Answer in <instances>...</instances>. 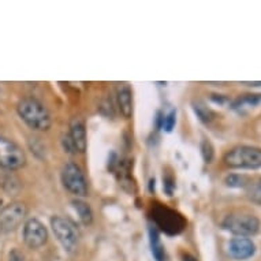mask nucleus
<instances>
[{
  "label": "nucleus",
  "mask_w": 261,
  "mask_h": 261,
  "mask_svg": "<svg viewBox=\"0 0 261 261\" xmlns=\"http://www.w3.org/2000/svg\"><path fill=\"white\" fill-rule=\"evenodd\" d=\"M193 110L196 112V115L198 116V119L204 122V123H211L212 120L215 119V112L212 110L206 107L205 104L201 103V101H198V103L193 104Z\"/></svg>",
  "instance_id": "17"
},
{
  "label": "nucleus",
  "mask_w": 261,
  "mask_h": 261,
  "mask_svg": "<svg viewBox=\"0 0 261 261\" xmlns=\"http://www.w3.org/2000/svg\"><path fill=\"white\" fill-rule=\"evenodd\" d=\"M71 204H73L74 210H75V212H77L80 219H81V222L86 224V226L90 224L92 220H93V212L90 210V206L85 201H82V200H74Z\"/></svg>",
  "instance_id": "14"
},
{
  "label": "nucleus",
  "mask_w": 261,
  "mask_h": 261,
  "mask_svg": "<svg viewBox=\"0 0 261 261\" xmlns=\"http://www.w3.org/2000/svg\"><path fill=\"white\" fill-rule=\"evenodd\" d=\"M150 248H152V254L156 260H164V249H163L162 241H160L159 231L156 228H150Z\"/></svg>",
  "instance_id": "16"
},
{
  "label": "nucleus",
  "mask_w": 261,
  "mask_h": 261,
  "mask_svg": "<svg viewBox=\"0 0 261 261\" xmlns=\"http://www.w3.org/2000/svg\"><path fill=\"white\" fill-rule=\"evenodd\" d=\"M201 154H202V158H204V162L212 163V160H214V156H215V150H214V146H212V144H211L208 140H204V141H202Z\"/></svg>",
  "instance_id": "19"
},
{
  "label": "nucleus",
  "mask_w": 261,
  "mask_h": 261,
  "mask_svg": "<svg viewBox=\"0 0 261 261\" xmlns=\"http://www.w3.org/2000/svg\"><path fill=\"white\" fill-rule=\"evenodd\" d=\"M25 164V152L14 141L0 136V167L13 171L19 170Z\"/></svg>",
  "instance_id": "5"
},
{
  "label": "nucleus",
  "mask_w": 261,
  "mask_h": 261,
  "mask_svg": "<svg viewBox=\"0 0 261 261\" xmlns=\"http://www.w3.org/2000/svg\"><path fill=\"white\" fill-rule=\"evenodd\" d=\"M184 261H197V258H196V257H193L192 254H185Z\"/></svg>",
  "instance_id": "24"
},
{
  "label": "nucleus",
  "mask_w": 261,
  "mask_h": 261,
  "mask_svg": "<svg viewBox=\"0 0 261 261\" xmlns=\"http://www.w3.org/2000/svg\"><path fill=\"white\" fill-rule=\"evenodd\" d=\"M153 219L156 224L167 234H178L184 230L185 222L180 215L166 206H156L153 211Z\"/></svg>",
  "instance_id": "8"
},
{
  "label": "nucleus",
  "mask_w": 261,
  "mask_h": 261,
  "mask_svg": "<svg viewBox=\"0 0 261 261\" xmlns=\"http://www.w3.org/2000/svg\"><path fill=\"white\" fill-rule=\"evenodd\" d=\"M249 86H261V82H245Z\"/></svg>",
  "instance_id": "25"
},
{
  "label": "nucleus",
  "mask_w": 261,
  "mask_h": 261,
  "mask_svg": "<svg viewBox=\"0 0 261 261\" xmlns=\"http://www.w3.org/2000/svg\"><path fill=\"white\" fill-rule=\"evenodd\" d=\"M18 114L30 128L36 132H47L51 127L52 118L43 103L33 97H26L18 104Z\"/></svg>",
  "instance_id": "1"
},
{
  "label": "nucleus",
  "mask_w": 261,
  "mask_h": 261,
  "mask_svg": "<svg viewBox=\"0 0 261 261\" xmlns=\"http://www.w3.org/2000/svg\"><path fill=\"white\" fill-rule=\"evenodd\" d=\"M261 103V94H244L232 101L231 108L237 111H242L245 108H253Z\"/></svg>",
  "instance_id": "13"
},
{
  "label": "nucleus",
  "mask_w": 261,
  "mask_h": 261,
  "mask_svg": "<svg viewBox=\"0 0 261 261\" xmlns=\"http://www.w3.org/2000/svg\"><path fill=\"white\" fill-rule=\"evenodd\" d=\"M228 253L236 260H246L256 253V245L249 238H232L228 244Z\"/></svg>",
  "instance_id": "10"
},
{
  "label": "nucleus",
  "mask_w": 261,
  "mask_h": 261,
  "mask_svg": "<svg viewBox=\"0 0 261 261\" xmlns=\"http://www.w3.org/2000/svg\"><path fill=\"white\" fill-rule=\"evenodd\" d=\"M9 261H25V257H23V254H22L19 250L14 249V250H11V252H10Z\"/></svg>",
  "instance_id": "23"
},
{
  "label": "nucleus",
  "mask_w": 261,
  "mask_h": 261,
  "mask_svg": "<svg viewBox=\"0 0 261 261\" xmlns=\"http://www.w3.org/2000/svg\"><path fill=\"white\" fill-rule=\"evenodd\" d=\"M245 189H246V197L257 205H261V176L257 179L249 180L248 186Z\"/></svg>",
  "instance_id": "15"
},
{
  "label": "nucleus",
  "mask_w": 261,
  "mask_h": 261,
  "mask_svg": "<svg viewBox=\"0 0 261 261\" xmlns=\"http://www.w3.org/2000/svg\"><path fill=\"white\" fill-rule=\"evenodd\" d=\"M116 96H118V106H119L122 115L124 118H130L132 114H133V94H132L130 86L126 85V84H122L118 88Z\"/></svg>",
  "instance_id": "12"
},
{
  "label": "nucleus",
  "mask_w": 261,
  "mask_h": 261,
  "mask_svg": "<svg viewBox=\"0 0 261 261\" xmlns=\"http://www.w3.org/2000/svg\"><path fill=\"white\" fill-rule=\"evenodd\" d=\"M222 227L238 238H249L256 236L260 230V220L254 215L231 214L223 219Z\"/></svg>",
  "instance_id": "3"
},
{
  "label": "nucleus",
  "mask_w": 261,
  "mask_h": 261,
  "mask_svg": "<svg viewBox=\"0 0 261 261\" xmlns=\"http://www.w3.org/2000/svg\"><path fill=\"white\" fill-rule=\"evenodd\" d=\"M28 210L22 202H11L0 211V232H11L26 218Z\"/></svg>",
  "instance_id": "7"
},
{
  "label": "nucleus",
  "mask_w": 261,
  "mask_h": 261,
  "mask_svg": "<svg viewBox=\"0 0 261 261\" xmlns=\"http://www.w3.org/2000/svg\"><path fill=\"white\" fill-rule=\"evenodd\" d=\"M51 227L56 240L59 241L66 252L74 253L77 250L80 236L73 223L60 216H54L51 219Z\"/></svg>",
  "instance_id": "4"
},
{
  "label": "nucleus",
  "mask_w": 261,
  "mask_h": 261,
  "mask_svg": "<svg viewBox=\"0 0 261 261\" xmlns=\"http://www.w3.org/2000/svg\"><path fill=\"white\" fill-rule=\"evenodd\" d=\"M63 146L67 153H70V154L77 153V149H75V146H74L73 141H71V138H70L69 134H67V136L63 138Z\"/></svg>",
  "instance_id": "21"
},
{
  "label": "nucleus",
  "mask_w": 261,
  "mask_h": 261,
  "mask_svg": "<svg viewBox=\"0 0 261 261\" xmlns=\"http://www.w3.org/2000/svg\"><path fill=\"white\" fill-rule=\"evenodd\" d=\"M64 188L77 197H85L88 194V184L81 167L75 163H67L62 171Z\"/></svg>",
  "instance_id": "6"
},
{
  "label": "nucleus",
  "mask_w": 261,
  "mask_h": 261,
  "mask_svg": "<svg viewBox=\"0 0 261 261\" xmlns=\"http://www.w3.org/2000/svg\"><path fill=\"white\" fill-rule=\"evenodd\" d=\"M164 189H166V192H167L168 196H171L172 194V189H174V180H172V178L170 175H167L166 178H164Z\"/></svg>",
  "instance_id": "22"
},
{
  "label": "nucleus",
  "mask_w": 261,
  "mask_h": 261,
  "mask_svg": "<svg viewBox=\"0 0 261 261\" xmlns=\"http://www.w3.org/2000/svg\"><path fill=\"white\" fill-rule=\"evenodd\" d=\"M223 163L228 168H237V170L261 168V148L250 145H238L224 154Z\"/></svg>",
  "instance_id": "2"
},
{
  "label": "nucleus",
  "mask_w": 261,
  "mask_h": 261,
  "mask_svg": "<svg viewBox=\"0 0 261 261\" xmlns=\"http://www.w3.org/2000/svg\"><path fill=\"white\" fill-rule=\"evenodd\" d=\"M23 241L30 249H39L47 244L48 231L39 219H29L25 223Z\"/></svg>",
  "instance_id": "9"
},
{
  "label": "nucleus",
  "mask_w": 261,
  "mask_h": 261,
  "mask_svg": "<svg viewBox=\"0 0 261 261\" xmlns=\"http://www.w3.org/2000/svg\"><path fill=\"white\" fill-rule=\"evenodd\" d=\"M71 141H73L75 149L80 153H84L86 150V127L85 122L81 118H74L70 124V133Z\"/></svg>",
  "instance_id": "11"
},
{
  "label": "nucleus",
  "mask_w": 261,
  "mask_h": 261,
  "mask_svg": "<svg viewBox=\"0 0 261 261\" xmlns=\"http://www.w3.org/2000/svg\"><path fill=\"white\" fill-rule=\"evenodd\" d=\"M249 178L246 175H241V174H228V175L224 178V184L228 188L232 189H241L246 188L249 184Z\"/></svg>",
  "instance_id": "18"
},
{
  "label": "nucleus",
  "mask_w": 261,
  "mask_h": 261,
  "mask_svg": "<svg viewBox=\"0 0 261 261\" xmlns=\"http://www.w3.org/2000/svg\"><path fill=\"white\" fill-rule=\"evenodd\" d=\"M175 111H171L168 115H166L164 118H163V128L166 130V132H171L172 128H174V126H175Z\"/></svg>",
  "instance_id": "20"
}]
</instances>
